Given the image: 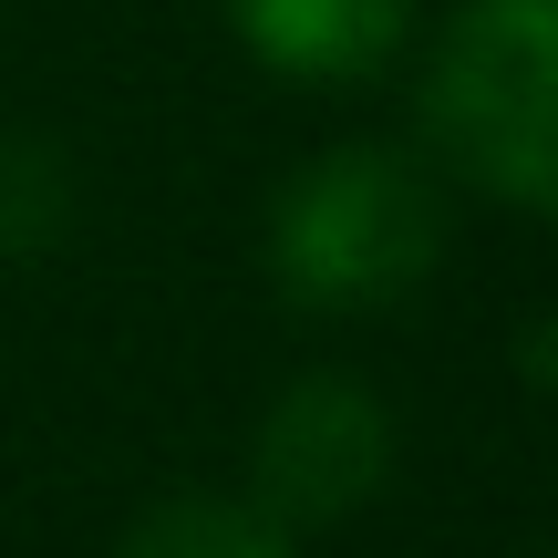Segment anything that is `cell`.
Here are the masks:
<instances>
[{
  "instance_id": "obj_2",
  "label": "cell",
  "mask_w": 558,
  "mask_h": 558,
  "mask_svg": "<svg viewBox=\"0 0 558 558\" xmlns=\"http://www.w3.org/2000/svg\"><path fill=\"white\" fill-rule=\"evenodd\" d=\"M445 248V197L403 145H331L311 177H290L269 218L279 290L320 300V311H373L403 300Z\"/></svg>"
},
{
  "instance_id": "obj_5",
  "label": "cell",
  "mask_w": 558,
  "mask_h": 558,
  "mask_svg": "<svg viewBox=\"0 0 558 558\" xmlns=\"http://www.w3.org/2000/svg\"><path fill=\"white\" fill-rule=\"evenodd\" d=\"M114 558H290V538L259 518V507H207V497H177L135 527Z\"/></svg>"
},
{
  "instance_id": "obj_1",
  "label": "cell",
  "mask_w": 558,
  "mask_h": 558,
  "mask_svg": "<svg viewBox=\"0 0 558 558\" xmlns=\"http://www.w3.org/2000/svg\"><path fill=\"white\" fill-rule=\"evenodd\" d=\"M424 135L465 186L558 218V0H465L424 62Z\"/></svg>"
},
{
  "instance_id": "obj_4",
  "label": "cell",
  "mask_w": 558,
  "mask_h": 558,
  "mask_svg": "<svg viewBox=\"0 0 558 558\" xmlns=\"http://www.w3.org/2000/svg\"><path fill=\"white\" fill-rule=\"evenodd\" d=\"M239 41L269 73L300 83H362L393 62V41L414 32V0H228Z\"/></svg>"
},
{
  "instance_id": "obj_3",
  "label": "cell",
  "mask_w": 558,
  "mask_h": 558,
  "mask_svg": "<svg viewBox=\"0 0 558 558\" xmlns=\"http://www.w3.org/2000/svg\"><path fill=\"white\" fill-rule=\"evenodd\" d=\"M383 465H393L383 403L362 393V383H341V373H311V383H290V393L269 403V424H259V518L279 538H290V527H331L383 486Z\"/></svg>"
}]
</instances>
